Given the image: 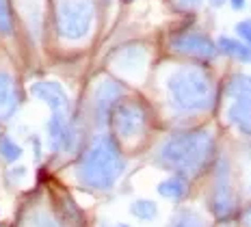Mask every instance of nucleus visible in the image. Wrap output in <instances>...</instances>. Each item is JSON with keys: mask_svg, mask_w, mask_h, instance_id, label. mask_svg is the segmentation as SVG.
Returning <instances> with one entry per match:
<instances>
[{"mask_svg": "<svg viewBox=\"0 0 251 227\" xmlns=\"http://www.w3.org/2000/svg\"><path fill=\"white\" fill-rule=\"evenodd\" d=\"M214 156V136L210 130H180L171 132L154 151L160 169L195 177L208 169Z\"/></svg>", "mask_w": 251, "mask_h": 227, "instance_id": "1", "label": "nucleus"}, {"mask_svg": "<svg viewBox=\"0 0 251 227\" xmlns=\"http://www.w3.org/2000/svg\"><path fill=\"white\" fill-rule=\"evenodd\" d=\"M165 91L171 110L182 117L208 113L214 104V80L197 63L176 65L165 76Z\"/></svg>", "mask_w": 251, "mask_h": 227, "instance_id": "2", "label": "nucleus"}, {"mask_svg": "<svg viewBox=\"0 0 251 227\" xmlns=\"http://www.w3.org/2000/svg\"><path fill=\"white\" fill-rule=\"evenodd\" d=\"M126 171V158L117 139L100 132L91 139L76 165V177L91 191H111Z\"/></svg>", "mask_w": 251, "mask_h": 227, "instance_id": "3", "label": "nucleus"}, {"mask_svg": "<svg viewBox=\"0 0 251 227\" xmlns=\"http://www.w3.org/2000/svg\"><path fill=\"white\" fill-rule=\"evenodd\" d=\"M96 7L93 0H56L54 2V28L65 41H80L93 26Z\"/></svg>", "mask_w": 251, "mask_h": 227, "instance_id": "4", "label": "nucleus"}, {"mask_svg": "<svg viewBox=\"0 0 251 227\" xmlns=\"http://www.w3.org/2000/svg\"><path fill=\"white\" fill-rule=\"evenodd\" d=\"M226 119L243 134L251 136V76L234 74L226 84Z\"/></svg>", "mask_w": 251, "mask_h": 227, "instance_id": "5", "label": "nucleus"}, {"mask_svg": "<svg viewBox=\"0 0 251 227\" xmlns=\"http://www.w3.org/2000/svg\"><path fill=\"white\" fill-rule=\"evenodd\" d=\"M113 132L122 141H137L148 128V108L139 100H122L111 119Z\"/></svg>", "mask_w": 251, "mask_h": 227, "instance_id": "6", "label": "nucleus"}, {"mask_svg": "<svg viewBox=\"0 0 251 227\" xmlns=\"http://www.w3.org/2000/svg\"><path fill=\"white\" fill-rule=\"evenodd\" d=\"M210 210L219 221H229L236 212V197L232 191V176H229L227 158H219L214 165V179L210 193Z\"/></svg>", "mask_w": 251, "mask_h": 227, "instance_id": "7", "label": "nucleus"}, {"mask_svg": "<svg viewBox=\"0 0 251 227\" xmlns=\"http://www.w3.org/2000/svg\"><path fill=\"white\" fill-rule=\"evenodd\" d=\"M124 96H126L124 84L113 80V78H102V80L96 84L93 98H91V108H93V119H96V124L100 126V128L111 124L115 108L119 106Z\"/></svg>", "mask_w": 251, "mask_h": 227, "instance_id": "8", "label": "nucleus"}, {"mask_svg": "<svg viewBox=\"0 0 251 227\" xmlns=\"http://www.w3.org/2000/svg\"><path fill=\"white\" fill-rule=\"evenodd\" d=\"M169 48L176 54L195 61H212L219 54L217 41H212L203 33H197V30H182V33L171 35Z\"/></svg>", "mask_w": 251, "mask_h": 227, "instance_id": "9", "label": "nucleus"}, {"mask_svg": "<svg viewBox=\"0 0 251 227\" xmlns=\"http://www.w3.org/2000/svg\"><path fill=\"white\" fill-rule=\"evenodd\" d=\"M48 130V150L52 154L59 151H74V147L78 143V130L74 128L70 119V110H54L50 113V119L46 124Z\"/></svg>", "mask_w": 251, "mask_h": 227, "instance_id": "10", "label": "nucleus"}, {"mask_svg": "<svg viewBox=\"0 0 251 227\" xmlns=\"http://www.w3.org/2000/svg\"><path fill=\"white\" fill-rule=\"evenodd\" d=\"M30 96L39 102H44L52 113L54 110H70V98H67V91L63 89L61 82L56 80H37L30 84Z\"/></svg>", "mask_w": 251, "mask_h": 227, "instance_id": "11", "label": "nucleus"}, {"mask_svg": "<svg viewBox=\"0 0 251 227\" xmlns=\"http://www.w3.org/2000/svg\"><path fill=\"white\" fill-rule=\"evenodd\" d=\"M148 65V50L143 46H124L113 54V67L124 76H139Z\"/></svg>", "mask_w": 251, "mask_h": 227, "instance_id": "12", "label": "nucleus"}, {"mask_svg": "<svg viewBox=\"0 0 251 227\" xmlns=\"http://www.w3.org/2000/svg\"><path fill=\"white\" fill-rule=\"evenodd\" d=\"M20 108V89L13 76L0 70V121L11 119Z\"/></svg>", "mask_w": 251, "mask_h": 227, "instance_id": "13", "label": "nucleus"}, {"mask_svg": "<svg viewBox=\"0 0 251 227\" xmlns=\"http://www.w3.org/2000/svg\"><path fill=\"white\" fill-rule=\"evenodd\" d=\"M188 191H191V184H188L186 176H180V173H174L167 179L156 186V193L165 199H171V202H184Z\"/></svg>", "mask_w": 251, "mask_h": 227, "instance_id": "14", "label": "nucleus"}, {"mask_svg": "<svg viewBox=\"0 0 251 227\" xmlns=\"http://www.w3.org/2000/svg\"><path fill=\"white\" fill-rule=\"evenodd\" d=\"M217 48H219V54H226L229 59H236L238 63H251V46L245 44V41H240V39L221 35L217 39Z\"/></svg>", "mask_w": 251, "mask_h": 227, "instance_id": "15", "label": "nucleus"}, {"mask_svg": "<svg viewBox=\"0 0 251 227\" xmlns=\"http://www.w3.org/2000/svg\"><path fill=\"white\" fill-rule=\"evenodd\" d=\"M167 227H208V223L200 212H195V210H191V208H182L171 216Z\"/></svg>", "mask_w": 251, "mask_h": 227, "instance_id": "16", "label": "nucleus"}, {"mask_svg": "<svg viewBox=\"0 0 251 227\" xmlns=\"http://www.w3.org/2000/svg\"><path fill=\"white\" fill-rule=\"evenodd\" d=\"M130 212H132V216H137L139 221H154L158 216V205L151 199H134L130 203Z\"/></svg>", "mask_w": 251, "mask_h": 227, "instance_id": "17", "label": "nucleus"}, {"mask_svg": "<svg viewBox=\"0 0 251 227\" xmlns=\"http://www.w3.org/2000/svg\"><path fill=\"white\" fill-rule=\"evenodd\" d=\"M22 147H20L15 141L11 139V136L7 134H0V158L7 162H15L20 156H22Z\"/></svg>", "mask_w": 251, "mask_h": 227, "instance_id": "18", "label": "nucleus"}, {"mask_svg": "<svg viewBox=\"0 0 251 227\" xmlns=\"http://www.w3.org/2000/svg\"><path fill=\"white\" fill-rule=\"evenodd\" d=\"M28 227H63V225L48 212H35L28 219Z\"/></svg>", "mask_w": 251, "mask_h": 227, "instance_id": "19", "label": "nucleus"}, {"mask_svg": "<svg viewBox=\"0 0 251 227\" xmlns=\"http://www.w3.org/2000/svg\"><path fill=\"white\" fill-rule=\"evenodd\" d=\"M13 33V18L7 7V0H0V35Z\"/></svg>", "mask_w": 251, "mask_h": 227, "instance_id": "20", "label": "nucleus"}, {"mask_svg": "<svg viewBox=\"0 0 251 227\" xmlns=\"http://www.w3.org/2000/svg\"><path fill=\"white\" fill-rule=\"evenodd\" d=\"M203 0H169V4L176 11H193V9H200V4Z\"/></svg>", "mask_w": 251, "mask_h": 227, "instance_id": "21", "label": "nucleus"}, {"mask_svg": "<svg viewBox=\"0 0 251 227\" xmlns=\"http://www.w3.org/2000/svg\"><path fill=\"white\" fill-rule=\"evenodd\" d=\"M236 35L240 41H245V44L251 46V18L243 20V22L236 24Z\"/></svg>", "mask_w": 251, "mask_h": 227, "instance_id": "22", "label": "nucleus"}, {"mask_svg": "<svg viewBox=\"0 0 251 227\" xmlns=\"http://www.w3.org/2000/svg\"><path fill=\"white\" fill-rule=\"evenodd\" d=\"M229 7L234 9V11H243L245 7H247V0H227Z\"/></svg>", "mask_w": 251, "mask_h": 227, "instance_id": "23", "label": "nucleus"}, {"mask_svg": "<svg viewBox=\"0 0 251 227\" xmlns=\"http://www.w3.org/2000/svg\"><path fill=\"white\" fill-rule=\"evenodd\" d=\"M11 176H13L15 179H22V177L26 176V167H22V165H20V167H13V169H11Z\"/></svg>", "mask_w": 251, "mask_h": 227, "instance_id": "24", "label": "nucleus"}, {"mask_svg": "<svg viewBox=\"0 0 251 227\" xmlns=\"http://www.w3.org/2000/svg\"><path fill=\"white\" fill-rule=\"evenodd\" d=\"M30 143H33V147H35V158H41V143H39V139L37 136H33V139H30Z\"/></svg>", "mask_w": 251, "mask_h": 227, "instance_id": "25", "label": "nucleus"}, {"mask_svg": "<svg viewBox=\"0 0 251 227\" xmlns=\"http://www.w3.org/2000/svg\"><path fill=\"white\" fill-rule=\"evenodd\" d=\"M243 225L245 227H251V205L245 210V214H243Z\"/></svg>", "mask_w": 251, "mask_h": 227, "instance_id": "26", "label": "nucleus"}, {"mask_svg": "<svg viewBox=\"0 0 251 227\" xmlns=\"http://www.w3.org/2000/svg\"><path fill=\"white\" fill-rule=\"evenodd\" d=\"M210 2V7H214V9H219V7H223V4L227 2V0H208Z\"/></svg>", "mask_w": 251, "mask_h": 227, "instance_id": "27", "label": "nucleus"}, {"mask_svg": "<svg viewBox=\"0 0 251 227\" xmlns=\"http://www.w3.org/2000/svg\"><path fill=\"white\" fill-rule=\"evenodd\" d=\"M100 2H102V4H111V0H100Z\"/></svg>", "mask_w": 251, "mask_h": 227, "instance_id": "28", "label": "nucleus"}, {"mask_svg": "<svg viewBox=\"0 0 251 227\" xmlns=\"http://www.w3.org/2000/svg\"><path fill=\"white\" fill-rule=\"evenodd\" d=\"M117 227H130V225H128V223H119Z\"/></svg>", "mask_w": 251, "mask_h": 227, "instance_id": "29", "label": "nucleus"}, {"mask_svg": "<svg viewBox=\"0 0 251 227\" xmlns=\"http://www.w3.org/2000/svg\"><path fill=\"white\" fill-rule=\"evenodd\" d=\"M102 227H108V225H102Z\"/></svg>", "mask_w": 251, "mask_h": 227, "instance_id": "30", "label": "nucleus"}, {"mask_svg": "<svg viewBox=\"0 0 251 227\" xmlns=\"http://www.w3.org/2000/svg\"><path fill=\"white\" fill-rule=\"evenodd\" d=\"M0 227H2V225H0Z\"/></svg>", "mask_w": 251, "mask_h": 227, "instance_id": "31", "label": "nucleus"}]
</instances>
